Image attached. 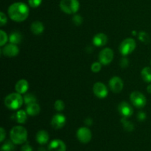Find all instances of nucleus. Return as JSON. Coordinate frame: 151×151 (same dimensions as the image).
<instances>
[{
	"label": "nucleus",
	"instance_id": "obj_10",
	"mask_svg": "<svg viewBox=\"0 0 151 151\" xmlns=\"http://www.w3.org/2000/svg\"><path fill=\"white\" fill-rule=\"evenodd\" d=\"M118 111H119V114L125 118L130 117L134 114V109H133L132 106L127 102L120 103V104L118 106Z\"/></svg>",
	"mask_w": 151,
	"mask_h": 151
},
{
	"label": "nucleus",
	"instance_id": "obj_27",
	"mask_svg": "<svg viewBox=\"0 0 151 151\" xmlns=\"http://www.w3.org/2000/svg\"><path fill=\"white\" fill-rule=\"evenodd\" d=\"M54 107L57 111H62L64 109L65 104L63 103V101H62L61 100H58L55 103Z\"/></svg>",
	"mask_w": 151,
	"mask_h": 151
},
{
	"label": "nucleus",
	"instance_id": "obj_36",
	"mask_svg": "<svg viewBox=\"0 0 151 151\" xmlns=\"http://www.w3.org/2000/svg\"><path fill=\"white\" fill-rule=\"evenodd\" d=\"M138 119L139 121H143L146 119V114L144 112L141 111L138 114Z\"/></svg>",
	"mask_w": 151,
	"mask_h": 151
},
{
	"label": "nucleus",
	"instance_id": "obj_18",
	"mask_svg": "<svg viewBox=\"0 0 151 151\" xmlns=\"http://www.w3.org/2000/svg\"><path fill=\"white\" fill-rule=\"evenodd\" d=\"M44 30V26L41 22L39 21H35L33 22L31 24V31L34 35H41L43 33Z\"/></svg>",
	"mask_w": 151,
	"mask_h": 151
},
{
	"label": "nucleus",
	"instance_id": "obj_34",
	"mask_svg": "<svg viewBox=\"0 0 151 151\" xmlns=\"http://www.w3.org/2000/svg\"><path fill=\"white\" fill-rule=\"evenodd\" d=\"M21 151H33V150H32V147L28 143H26L22 146Z\"/></svg>",
	"mask_w": 151,
	"mask_h": 151
},
{
	"label": "nucleus",
	"instance_id": "obj_20",
	"mask_svg": "<svg viewBox=\"0 0 151 151\" xmlns=\"http://www.w3.org/2000/svg\"><path fill=\"white\" fill-rule=\"evenodd\" d=\"M22 39V35L19 31H13L9 36V41L11 44H20Z\"/></svg>",
	"mask_w": 151,
	"mask_h": 151
},
{
	"label": "nucleus",
	"instance_id": "obj_39",
	"mask_svg": "<svg viewBox=\"0 0 151 151\" xmlns=\"http://www.w3.org/2000/svg\"><path fill=\"white\" fill-rule=\"evenodd\" d=\"M37 151H47V150H46L44 147H39V148L38 149V150H37Z\"/></svg>",
	"mask_w": 151,
	"mask_h": 151
},
{
	"label": "nucleus",
	"instance_id": "obj_5",
	"mask_svg": "<svg viewBox=\"0 0 151 151\" xmlns=\"http://www.w3.org/2000/svg\"><path fill=\"white\" fill-rule=\"evenodd\" d=\"M136 47H137V44H136L135 40L131 38H128L121 43L119 46V52L123 56L128 55L134 52Z\"/></svg>",
	"mask_w": 151,
	"mask_h": 151
},
{
	"label": "nucleus",
	"instance_id": "obj_3",
	"mask_svg": "<svg viewBox=\"0 0 151 151\" xmlns=\"http://www.w3.org/2000/svg\"><path fill=\"white\" fill-rule=\"evenodd\" d=\"M24 99L19 93H11L4 98V105L10 110H17L22 107Z\"/></svg>",
	"mask_w": 151,
	"mask_h": 151
},
{
	"label": "nucleus",
	"instance_id": "obj_32",
	"mask_svg": "<svg viewBox=\"0 0 151 151\" xmlns=\"http://www.w3.org/2000/svg\"><path fill=\"white\" fill-rule=\"evenodd\" d=\"M7 23V17L3 12L0 13V25L3 26Z\"/></svg>",
	"mask_w": 151,
	"mask_h": 151
},
{
	"label": "nucleus",
	"instance_id": "obj_26",
	"mask_svg": "<svg viewBox=\"0 0 151 151\" xmlns=\"http://www.w3.org/2000/svg\"><path fill=\"white\" fill-rule=\"evenodd\" d=\"M138 38L142 42L145 44H148L150 42V36L145 32H140L138 35Z\"/></svg>",
	"mask_w": 151,
	"mask_h": 151
},
{
	"label": "nucleus",
	"instance_id": "obj_7",
	"mask_svg": "<svg viewBox=\"0 0 151 151\" xmlns=\"http://www.w3.org/2000/svg\"><path fill=\"white\" fill-rule=\"evenodd\" d=\"M114 52L110 48H105L99 54V60L103 65H109L113 60Z\"/></svg>",
	"mask_w": 151,
	"mask_h": 151
},
{
	"label": "nucleus",
	"instance_id": "obj_13",
	"mask_svg": "<svg viewBox=\"0 0 151 151\" xmlns=\"http://www.w3.org/2000/svg\"><path fill=\"white\" fill-rule=\"evenodd\" d=\"M66 116L62 114H57L52 117L51 120V125L55 129H60L66 124Z\"/></svg>",
	"mask_w": 151,
	"mask_h": 151
},
{
	"label": "nucleus",
	"instance_id": "obj_37",
	"mask_svg": "<svg viewBox=\"0 0 151 151\" xmlns=\"http://www.w3.org/2000/svg\"><path fill=\"white\" fill-rule=\"evenodd\" d=\"M85 124L88 126H90V125H92V119L91 118H87L85 120Z\"/></svg>",
	"mask_w": 151,
	"mask_h": 151
},
{
	"label": "nucleus",
	"instance_id": "obj_23",
	"mask_svg": "<svg viewBox=\"0 0 151 151\" xmlns=\"http://www.w3.org/2000/svg\"><path fill=\"white\" fill-rule=\"evenodd\" d=\"M121 122H122V125H123L124 129L126 131L131 132V131H132L134 130V125H133V123H131V122H129V121L127 120L126 118H122Z\"/></svg>",
	"mask_w": 151,
	"mask_h": 151
},
{
	"label": "nucleus",
	"instance_id": "obj_6",
	"mask_svg": "<svg viewBox=\"0 0 151 151\" xmlns=\"http://www.w3.org/2000/svg\"><path fill=\"white\" fill-rule=\"evenodd\" d=\"M130 99H131L132 104L138 109H142V108L145 107L147 103L145 96L139 91H133L130 96Z\"/></svg>",
	"mask_w": 151,
	"mask_h": 151
},
{
	"label": "nucleus",
	"instance_id": "obj_33",
	"mask_svg": "<svg viewBox=\"0 0 151 151\" xmlns=\"http://www.w3.org/2000/svg\"><path fill=\"white\" fill-rule=\"evenodd\" d=\"M128 66V60L126 58H122L120 61V66L122 68H126Z\"/></svg>",
	"mask_w": 151,
	"mask_h": 151
},
{
	"label": "nucleus",
	"instance_id": "obj_9",
	"mask_svg": "<svg viewBox=\"0 0 151 151\" xmlns=\"http://www.w3.org/2000/svg\"><path fill=\"white\" fill-rule=\"evenodd\" d=\"M93 92L98 98L103 99L108 96V88L104 83L97 82L93 86Z\"/></svg>",
	"mask_w": 151,
	"mask_h": 151
},
{
	"label": "nucleus",
	"instance_id": "obj_17",
	"mask_svg": "<svg viewBox=\"0 0 151 151\" xmlns=\"http://www.w3.org/2000/svg\"><path fill=\"white\" fill-rule=\"evenodd\" d=\"M41 108L37 103H33L27 106L26 111L29 116H36L40 113Z\"/></svg>",
	"mask_w": 151,
	"mask_h": 151
},
{
	"label": "nucleus",
	"instance_id": "obj_14",
	"mask_svg": "<svg viewBox=\"0 0 151 151\" xmlns=\"http://www.w3.org/2000/svg\"><path fill=\"white\" fill-rule=\"evenodd\" d=\"M49 151H66V145L62 140L54 139L49 144Z\"/></svg>",
	"mask_w": 151,
	"mask_h": 151
},
{
	"label": "nucleus",
	"instance_id": "obj_29",
	"mask_svg": "<svg viewBox=\"0 0 151 151\" xmlns=\"http://www.w3.org/2000/svg\"><path fill=\"white\" fill-rule=\"evenodd\" d=\"M101 67H102V63L100 62H95V63H93L92 65L91 66V71L93 72H99L100 70H101Z\"/></svg>",
	"mask_w": 151,
	"mask_h": 151
},
{
	"label": "nucleus",
	"instance_id": "obj_35",
	"mask_svg": "<svg viewBox=\"0 0 151 151\" xmlns=\"http://www.w3.org/2000/svg\"><path fill=\"white\" fill-rule=\"evenodd\" d=\"M0 135H1V137H0V142H2L4 140V139H5V137H6V132L3 128H0Z\"/></svg>",
	"mask_w": 151,
	"mask_h": 151
},
{
	"label": "nucleus",
	"instance_id": "obj_12",
	"mask_svg": "<svg viewBox=\"0 0 151 151\" xmlns=\"http://www.w3.org/2000/svg\"><path fill=\"white\" fill-rule=\"evenodd\" d=\"M19 47L16 46V44H11V43L7 44V45L4 46L2 50H1V53L4 56H7V57L9 58L15 57V56H16L19 54Z\"/></svg>",
	"mask_w": 151,
	"mask_h": 151
},
{
	"label": "nucleus",
	"instance_id": "obj_38",
	"mask_svg": "<svg viewBox=\"0 0 151 151\" xmlns=\"http://www.w3.org/2000/svg\"><path fill=\"white\" fill-rule=\"evenodd\" d=\"M147 92L151 94V84H150V85L147 87Z\"/></svg>",
	"mask_w": 151,
	"mask_h": 151
},
{
	"label": "nucleus",
	"instance_id": "obj_30",
	"mask_svg": "<svg viewBox=\"0 0 151 151\" xmlns=\"http://www.w3.org/2000/svg\"><path fill=\"white\" fill-rule=\"evenodd\" d=\"M72 22L76 26H79L83 23V18L81 17V15L76 14L72 18Z\"/></svg>",
	"mask_w": 151,
	"mask_h": 151
},
{
	"label": "nucleus",
	"instance_id": "obj_1",
	"mask_svg": "<svg viewBox=\"0 0 151 151\" xmlns=\"http://www.w3.org/2000/svg\"><path fill=\"white\" fill-rule=\"evenodd\" d=\"M8 15L10 19L16 22L26 20L29 16V7L25 3L15 2L8 8Z\"/></svg>",
	"mask_w": 151,
	"mask_h": 151
},
{
	"label": "nucleus",
	"instance_id": "obj_8",
	"mask_svg": "<svg viewBox=\"0 0 151 151\" xmlns=\"http://www.w3.org/2000/svg\"><path fill=\"white\" fill-rule=\"evenodd\" d=\"M77 137L81 143L86 144L91 139V132L89 128L86 127H81L77 131Z\"/></svg>",
	"mask_w": 151,
	"mask_h": 151
},
{
	"label": "nucleus",
	"instance_id": "obj_19",
	"mask_svg": "<svg viewBox=\"0 0 151 151\" xmlns=\"http://www.w3.org/2000/svg\"><path fill=\"white\" fill-rule=\"evenodd\" d=\"M49 139V134L46 131L41 130L39 131L36 134V141L38 142V144L40 145H45L48 142Z\"/></svg>",
	"mask_w": 151,
	"mask_h": 151
},
{
	"label": "nucleus",
	"instance_id": "obj_40",
	"mask_svg": "<svg viewBox=\"0 0 151 151\" xmlns=\"http://www.w3.org/2000/svg\"><path fill=\"white\" fill-rule=\"evenodd\" d=\"M133 35H137V32H135V31H133Z\"/></svg>",
	"mask_w": 151,
	"mask_h": 151
},
{
	"label": "nucleus",
	"instance_id": "obj_2",
	"mask_svg": "<svg viewBox=\"0 0 151 151\" xmlns=\"http://www.w3.org/2000/svg\"><path fill=\"white\" fill-rule=\"evenodd\" d=\"M11 141L16 145H22L27 139V131L24 127L18 125L13 127L10 132Z\"/></svg>",
	"mask_w": 151,
	"mask_h": 151
},
{
	"label": "nucleus",
	"instance_id": "obj_31",
	"mask_svg": "<svg viewBox=\"0 0 151 151\" xmlns=\"http://www.w3.org/2000/svg\"><path fill=\"white\" fill-rule=\"evenodd\" d=\"M42 0H28V4L32 8H36L41 5Z\"/></svg>",
	"mask_w": 151,
	"mask_h": 151
},
{
	"label": "nucleus",
	"instance_id": "obj_11",
	"mask_svg": "<svg viewBox=\"0 0 151 151\" xmlns=\"http://www.w3.org/2000/svg\"><path fill=\"white\" fill-rule=\"evenodd\" d=\"M109 87L114 93H119L123 88V82L119 77H113L109 81Z\"/></svg>",
	"mask_w": 151,
	"mask_h": 151
},
{
	"label": "nucleus",
	"instance_id": "obj_16",
	"mask_svg": "<svg viewBox=\"0 0 151 151\" xmlns=\"http://www.w3.org/2000/svg\"><path fill=\"white\" fill-rule=\"evenodd\" d=\"M28 88H29V83H28L27 81L25 79L19 80L16 84L15 86V89H16V92L19 93V94H25L27 91Z\"/></svg>",
	"mask_w": 151,
	"mask_h": 151
},
{
	"label": "nucleus",
	"instance_id": "obj_22",
	"mask_svg": "<svg viewBox=\"0 0 151 151\" xmlns=\"http://www.w3.org/2000/svg\"><path fill=\"white\" fill-rule=\"evenodd\" d=\"M142 78L143 81L146 83L151 82V68L150 67H145L141 72Z\"/></svg>",
	"mask_w": 151,
	"mask_h": 151
},
{
	"label": "nucleus",
	"instance_id": "obj_15",
	"mask_svg": "<svg viewBox=\"0 0 151 151\" xmlns=\"http://www.w3.org/2000/svg\"><path fill=\"white\" fill-rule=\"evenodd\" d=\"M108 42V37L103 32L96 34L93 38V44L97 47L105 46Z\"/></svg>",
	"mask_w": 151,
	"mask_h": 151
},
{
	"label": "nucleus",
	"instance_id": "obj_28",
	"mask_svg": "<svg viewBox=\"0 0 151 151\" xmlns=\"http://www.w3.org/2000/svg\"><path fill=\"white\" fill-rule=\"evenodd\" d=\"M7 40H8V38H7V33L3 30L0 31V45H1V47H3L6 44Z\"/></svg>",
	"mask_w": 151,
	"mask_h": 151
},
{
	"label": "nucleus",
	"instance_id": "obj_21",
	"mask_svg": "<svg viewBox=\"0 0 151 151\" xmlns=\"http://www.w3.org/2000/svg\"><path fill=\"white\" fill-rule=\"evenodd\" d=\"M15 116H15L16 120L20 124L25 123V122L27 121V111H25L24 110L18 111Z\"/></svg>",
	"mask_w": 151,
	"mask_h": 151
},
{
	"label": "nucleus",
	"instance_id": "obj_4",
	"mask_svg": "<svg viewBox=\"0 0 151 151\" xmlns=\"http://www.w3.org/2000/svg\"><path fill=\"white\" fill-rule=\"evenodd\" d=\"M60 7L62 11L67 14H74L79 10L80 3L78 0H61Z\"/></svg>",
	"mask_w": 151,
	"mask_h": 151
},
{
	"label": "nucleus",
	"instance_id": "obj_24",
	"mask_svg": "<svg viewBox=\"0 0 151 151\" xmlns=\"http://www.w3.org/2000/svg\"><path fill=\"white\" fill-rule=\"evenodd\" d=\"M15 149L14 143L13 142L7 141L1 146V151H13Z\"/></svg>",
	"mask_w": 151,
	"mask_h": 151
},
{
	"label": "nucleus",
	"instance_id": "obj_25",
	"mask_svg": "<svg viewBox=\"0 0 151 151\" xmlns=\"http://www.w3.org/2000/svg\"><path fill=\"white\" fill-rule=\"evenodd\" d=\"M24 100L25 104L29 105L31 103H36V97L32 94H25L24 97Z\"/></svg>",
	"mask_w": 151,
	"mask_h": 151
}]
</instances>
